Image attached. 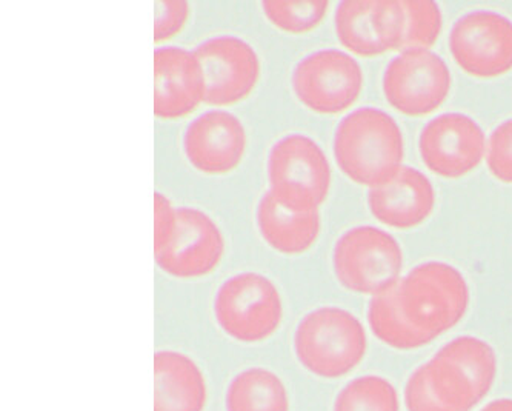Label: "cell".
Wrapping results in <instances>:
<instances>
[{
	"label": "cell",
	"mask_w": 512,
	"mask_h": 411,
	"mask_svg": "<svg viewBox=\"0 0 512 411\" xmlns=\"http://www.w3.org/2000/svg\"><path fill=\"white\" fill-rule=\"evenodd\" d=\"M468 305V282L456 267L423 262L389 290L373 296L368 322L383 344L416 350L456 327Z\"/></svg>",
	"instance_id": "obj_1"
},
{
	"label": "cell",
	"mask_w": 512,
	"mask_h": 411,
	"mask_svg": "<svg viewBox=\"0 0 512 411\" xmlns=\"http://www.w3.org/2000/svg\"><path fill=\"white\" fill-rule=\"evenodd\" d=\"M496 375L494 348L474 336H460L408 379L406 410L471 411L491 391Z\"/></svg>",
	"instance_id": "obj_2"
},
{
	"label": "cell",
	"mask_w": 512,
	"mask_h": 411,
	"mask_svg": "<svg viewBox=\"0 0 512 411\" xmlns=\"http://www.w3.org/2000/svg\"><path fill=\"white\" fill-rule=\"evenodd\" d=\"M405 142L396 119L363 107L343 117L334 136V158L346 178L366 187L388 181L403 167Z\"/></svg>",
	"instance_id": "obj_3"
},
{
	"label": "cell",
	"mask_w": 512,
	"mask_h": 411,
	"mask_svg": "<svg viewBox=\"0 0 512 411\" xmlns=\"http://www.w3.org/2000/svg\"><path fill=\"white\" fill-rule=\"evenodd\" d=\"M368 338L362 322L339 307L310 311L297 325L294 353L306 370L323 379L348 375L363 361Z\"/></svg>",
	"instance_id": "obj_4"
},
{
	"label": "cell",
	"mask_w": 512,
	"mask_h": 411,
	"mask_svg": "<svg viewBox=\"0 0 512 411\" xmlns=\"http://www.w3.org/2000/svg\"><path fill=\"white\" fill-rule=\"evenodd\" d=\"M214 316L223 333L234 341L257 344L279 330L282 296L271 279L256 271H243L220 285Z\"/></svg>",
	"instance_id": "obj_5"
},
{
	"label": "cell",
	"mask_w": 512,
	"mask_h": 411,
	"mask_svg": "<svg viewBox=\"0 0 512 411\" xmlns=\"http://www.w3.org/2000/svg\"><path fill=\"white\" fill-rule=\"evenodd\" d=\"M333 265L337 281L346 290L376 296L400 281L403 251L388 231L362 225L340 236Z\"/></svg>",
	"instance_id": "obj_6"
},
{
	"label": "cell",
	"mask_w": 512,
	"mask_h": 411,
	"mask_svg": "<svg viewBox=\"0 0 512 411\" xmlns=\"http://www.w3.org/2000/svg\"><path fill=\"white\" fill-rule=\"evenodd\" d=\"M270 190L280 201L302 210H319L331 188L330 161L305 134H288L268 154Z\"/></svg>",
	"instance_id": "obj_7"
},
{
	"label": "cell",
	"mask_w": 512,
	"mask_h": 411,
	"mask_svg": "<svg viewBox=\"0 0 512 411\" xmlns=\"http://www.w3.org/2000/svg\"><path fill=\"white\" fill-rule=\"evenodd\" d=\"M453 77L439 54L408 48L389 62L383 74V93L391 107L406 116H425L442 107Z\"/></svg>",
	"instance_id": "obj_8"
},
{
	"label": "cell",
	"mask_w": 512,
	"mask_h": 411,
	"mask_svg": "<svg viewBox=\"0 0 512 411\" xmlns=\"http://www.w3.org/2000/svg\"><path fill=\"white\" fill-rule=\"evenodd\" d=\"M291 84L306 108L319 114H337L359 99L363 71L351 54L326 48L303 57L294 68Z\"/></svg>",
	"instance_id": "obj_9"
},
{
	"label": "cell",
	"mask_w": 512,
	"mask_h": 411,
	"mask_svg": "<svg viewBox=\"0 0 512 411\" xmlns=\"http://www.w3.org/2000/svg\"><path fill=\"white\" fill-rule=\"evenodd\" d=\"M449 50L471 76H503L512 70V22L497 11H471L451 28Z\"/></svg>",
	"instance_id": "obj_10"
},
{
	"label": "cell",
	"mask_w": 512,
	"mask_h": 411,
	"mask_svg": "<svg viewBox=\"0 0 512 411\" xmlns=\"http://www.w3.org/2000/svg\"><path fill=\"white\" fill-rule=\"evenodd\" d=\"M486 137L473 117L443 113L429 121L419 139L426 167L442 178L457 179L479 167L486 153Z\"/></svg>",
	"instance_id": "obj_11"
},
{
	"label": "cell",
	"mask_w": 512,
	"mask_h": 411,
	"mask_svg": "<svg viewBox=\"0 0 512 411\" xmlns=\"http://www.w3.org/2000/svg\"><path fill=\"white\" fill-rule=\"evenodd\" d=\"M205 77L211 105H231L253 93L260 76L256 50L236 36H214L194 51Z\"/></svg>",
	"instance_id": "obj_12"
},
{
	"label": "cell",
	"mask_w": 512,
	"mask_h": 411,
	"mask_svg": "<svg viewBox=\"0 0 512 411\" xmlns=\"http://www.w3.org/2000/svg\"><path fill=\"white\" fill-rule=\"evenodd\" d=\"M225 239L216 222L197 208L176 210L173 238L160 253L157 265L174 278H200L211 273L222 261Z\"/></svg>",
	"instance_id": "obj_13"
},
{
	"label": "cell",
	"mask_w": 512,
	"mask_h": 411,
	"mask_svg": "<svg viewBox=\"0 0 512 411\" xmlns=\"http://www.w3.org/2000/svg\"><path fill=\"white\" fill-rule=\"evenodd\" d=\"M247 133L230 111L200 114L183 134V151L190 164L205 174H227L242 162Z\"/></svg>",
	"instance_id": "obj_14"
},
{
	"label": "cell",
	"mask_w": 512,
	"mask_h": 411,
	"mask_svg": "<svg viewBox=\"0 0 512 411\" xmlns=\"http://www.w3.org/2000/svg\"><path fill=\"white\" fill-rule=\"evenodd\" d=\"M207 87L196 54L180 47L154 51V113L160 119L187 116L205 101Z\"/></svg>",
	"instance_id": "obj_15"
},
{
	"label": "cell",
	"mask_w": 512,
	"mask_h": 411,
	"mask_svg": "<svg viewBox=\"0 0 512 411\" xmlns=\"http://www.w3.org/2000/svg\"><path fill=\"white\" fill-rule=\"evenodd\" d=\"M368 205L377 221L406 230L431 216L436 207V191L425 173L402 167L388 181L370 188Z\"/></svg>",
	"instance_id": "obj_16"
},
{
	"label": "cell",
	"mask_w": 512,
	"mask_h": 411,
	"mask_svg": "<svg viewBox=\"0 0 512 411\" xmlns=\"http://www.w3.org/2000/svg\"><path fill=\"white\" fill-rule=\"evenodd\" d=\"M208 388L199 365L179 351L154 355V411H203Z\"/></svg>",
	"instance_id": "obj_17"
},
{
	"label": "cell",
	"mask_w": 512,
	"mask_h": 411,
	"mask_svg": "<svg viewBox=\"0 0 512 411\" xmlns=\"http://www.w3.org/2000/svg\"><path fill=\"white\" fill-rule=\"evenodd\" d=\"M256 219L266 244L279 253H303L310 250L319 238V210L291 207L280 201L271 190L260 199Z\"/></svg>",
	"instance_id": "obj_18"
},
{
	"label": "cell",
	"mask_w": 512,
	"mask_h": 411,
	"mask_svg": "<svg viewBox=\"0 0 512 411\" xmlns=\"http://www.w3.org/2000/svg\"><path fill=\"white\" fill-rule=\"evenodd\" d=\"M290 395L274 371L247 368L231 379L225 395L227 411H290Z\"/></svg>",
	"instance_id": "obj_19"
},
{
	"label": "cell",
	"mask_w": 512,
	"mask_h": 411,
	"mask_svg": "<svg viewBox=\"0 0 512 411\" xmlns=\"http://www.w3.org/2000/svg\"><path fill=\"white\" fill-rule=\"evenodd\" d=\"M340 44L363 57L386 53L376 27V0H343L334 16Z\"/></svg>",
	"instance_id": "obj_20"
},
{
	"label": "cell",
	"mask_w": 512,
	"mask_h": 411,
	"mask_svg": "<svg viewBox=\"0 0 512 411\" xmlns=\"http://www.w3.org/2000/svg\"><path fill=\"white\" fill-rule=\"evenodd\" d=\"M399 407V395L391 382L362 376L340 391L334 411H399Z\"/></svg>",
	"instance_id": "obj_21"
},
{
	"label": "cell",
	"mask_w": 512,
	"mask_h": 411,
	"mask_svg": "<svg viewBox=\"0 0 512 411\" xmlns=\"http://www.w3.org/2000/svg\"><path fill=\"white\" fill-rule=\"evenodd\" d=\"M262 8L274 27L286 33L303 34L314 30L323 21L326 11L330 8V2L328 0H297V2L271 0V2H263Z\"/></svg>",
	"instance_id": "obj_22"
},
{
	"label": "cell",
	"mask_w": 512,
	"mask_h": 411,
	"mask_svg": "<svg viewBox=\"0 0 512 411\" xmlns=\"http://www.w3.org/2000/svg\"><path fill=\"white\" fill-rule=\"evenodd\" d=\"M406 14L405 41L402 50L429 48L436 44L442 33L443 16L433 0H402Z\"/></svg>",
	"instance_id": "obj_23"
},
{
	"label": "cell",
	"mask_w": 512,
	"mask_h": 411,
	"mask_svg": "<svg viewBox=\"0 0 512 411\" xmlns=\"http://www.w3.org/2000/svg\"><path fill=\"white\" fill-rule=\"evenodd\" d=\"M486 164L494 178L512 184V119L502 122L489 136Z\"/></svg>",
	"instance_id": "obj_24"
},
{
	"label": "cell",
	"mask_w": 512,
	"mask_h": 411,
	"mask_svg": "<svg viewBox=\"0 0 512 411\" xmlns=\"http://www.w3.org/2000/svg\"><path fill=\"white\" fill-rule=\"evenodd\" d=\"M190 17V5L183 0L176 2H157L156 27H154V41H167L182 31Z\"/></svg>",
	"instance_id": "obj_25"
},
{
	"label": "cell",
	"mask_w": 512,
	"mask_h": 411,
	"mask_svg": "<svg viewBox=\"0 0 512 411\" xmlns=\"http://www.w3.org/2000/svg\"><path fill=\"white\" fill-rule=\"evenodd\" d=\"M176 210L167 196L154 193V254L160 253L173 238Z\"/></svg>",
	"instance_id": "obj_26"
},
{
	"label": "cell",
	"mask_w": 512,
	"mask_h": 411,
	"mask_svg": "<svg viewBox=\"0 0 512 411\" xmlns=\"http://www.w3.org/2000/svg\"><path fill=\"white\" fill-rule=\"evenodd\" d=\"M482 411H512V399H497L489 402Z\"/></svg>",
	"instance_id": "obj_27"
}]
</instances>
